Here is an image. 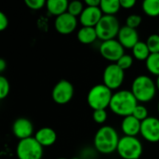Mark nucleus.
I'll return each instance as SVG.
<instances>
[{
  "mask_svg": "<svg viewBox=\"0 0 159 159\" xmlns=\"http://www.w3.org/2000/svg\"><path fill=\"white\" fill-rule=\"evenodd\" d=\"M141 125L142 122L131 115L123 117L121 122V130L124 133V136L137 137V135L141 133Z\"/></svg>",
  "mask_w": 159,
  "mask_h": 159,
  "instance_id": "obj_16",
  "label": "nucleus"
},
{
  "mask_svg": "<svg viewBox=\"0 0 159 159\" xmlns=\"http://www.w3.org/2000/svg\"><path fill=\"white\" fill-rule=\"evenodd\" d=\"M132 116L137 118L139 121L143 122V120H145L146 118L149 117V115H148V110L147 108L143 105V104H138L136 106V108L134 109L133 113H132Z\"/></svg>",
  "mask_w": 159,
  "mask_h": 159,
  "instance_id": "obj_26",
  "label": "nucleus"
},
{
  "mask_svg": "<svg viewBox=\"0 0 159 159\" xmlns=\"http://www.w3.org/2000/svg\"><path fill=\"white\" fill-rule=\"evenodd\" d=\"M100 8L103 15L115 16L121 8L119 0H101Z\"/></svg>",
  "mask_w": 159,
  "mask_h": 159,
  "instance_id": "obj_20",
  "label": "nucleus"
},
{
  "mask_svg": "<svg viewBox=\"0 0 159 159\" xmlns=\"http://www.w3.org/2000/svg\"><path fill=\"white\" fill-rule=\"evenodd\" d=\"M69 2L67 0H48L46 7L50 15L60 16L63 13H66L68 10Z\"/></svg>",
  "mask_w": 159,
  "mask_h": 159,
  "instance_id": "obj_18",
  "label": "nucleus"
},
{
  "mask_svg": "<svg viewBox=\"0 0 159 159\" xmlns=\"http://www.w3.org/2000/svg\"><path fill=\"white\" fill-rule=\"evenodd\" d=\"M150 50L146 45V42L139 41L132 48V56L137 61H145L150 56Z\"/></svg>",
  "mask_w": 159,
  "mask_h": 159,
  "instance_id": "obj_21",
  "label": "nucleus"
},
{
  "mask_svg": "<svg viewBox=\"0 0 159 159\" xmlns=\"http://www.w3.org/2000/svg\"><path fill=\"white\" fill-rule=\"evenodd\" d=\"M119 136L117 131L111 126L101 127L93 139L94 148L101 154L109 155L117 150Z\"/></svg>",
  "mask_w": 159,
  "mask_h": 159,
  "instance_id": "obj_1",
  "label": "nucleus"
},
{
  "mask_svg": "<svg viewBox=\"0 0 159 159\" xmlns=\"http://www.w3.org/2000/svg\"><path fill=\"white\" fill-rule=\"evenodd\" d=\"M143 11L151 18L159 16V0H144L142 4Z\"/></svg>",
  "mask_w": 159,
  "mask_h": 159,
  "instance_id": "obj_22",
  "label": "nucleus"
},
{
  "mask_svg": "<svg viewBox=\"0 0 159 159\" xmlns=\"http://www.w3.org/2000/svg\"><path fill=\"white\" fill-rule=\"evenodd\" d=\"M146 45L151 54L159 53V34H153L148 36Z\"/></svg>",
  "mask_w": 159,
  "mask_h": 159,
  "instance_id": "obj_25",
  "label": "nucleus"
},
{
  "mask_svg": "<svg viewBox=\"0 0 159 159\" xmlns=\"http://www.w3.org/2000/svg\"><path fill=\"white\" fill-rule=\"evenodd\" d=\"M133 61H134V58L133 56L129 55V54H124L119 61L116 62V64L124 71L129 70L132 65H133Z\"/></svg>",
  "mask_w": 159,
  "mask_h": 159,
  "instance_id": "obj_27",
  "label": "nucleus"
},
{
  "mask_svg": "<svg viewBox=\"0 0 159 159\" xmlns=\"http://www.w3.org/2000/svg\"><path fill=\"white\" fill-rule=\"evenodd\" d=\"M143 146L137 137L123 136L120 138L117 154L123 159H140L143 155Z\"/></svg>",
  "mask_w": 159,
  "mask_h": 159,
  "instance_id": "obj_5",
  "label": "nucleus"
},
{
  "mask_svg": "<svg viewBox=\"0 0 159 159\" xmlns=\"http://www.w3.org/2000/svg\"><path fill=\"white\" fill-rule=\"evenodd\" d=\"M156 84H157V90L159 91V76L157 77V81H156Z\"/></svg>",
  "mask_w": 159,
  "mask_h": 159,
  "instance_id": "obj_36",
  "label": "nucleus"
},
{
  "mask_svg": "<svg viewBox=\"0 0 159 159\" xmlns=\"http://www.w3.org/2000/svg\"><path fill=\"white\" fill-rule=\"evenodd\" d=\"M119 2H120L121 8L124 9H130L136 5L135 0H119Z\"/></svg>",
  "mask_w": 159,
  "mask_h": 159,
  "instance_id": "obj_33",
  "label": "nucleus"
},
{
  "mask_svg": "<svg viewBox=\"0 0 159 159\" xmlns=\"http://www.w3.org/2000/svg\"><path fill=\"white\" fill-rule=\"evenodd\" d=\"M145 67L147 71L157 77L159 76V53L150 54L148 59L145 61Z\"/></svg>",
  "mask_w": 159,
  "mask_h": 159,
  "instance_id": "obj_23",
  "label": "nucleus"
},
{
  "mask_svg": "<svg viewBox=\"0 0 159 159\" xmlns=\"http://www.w3.org/2000/svg\"><path fill=\"white\" fill-rule=\"evenodd\" d=\"M158 34H159V30H158Z\"/></svg>",
  "mask_w": 159,
  "mask_h": 159,
  "instance_id": "obj_40",
  "label": "nucleus"
},
{
  "mask_svg": "<svg viewBox=\"0 0 159 159\" xmlns=\"http://www.w3.org/2000/svg\"><path fill=\"white\" fill-rule=\"evenodd\" d=\"M130 91L140 102H151L157 94V88L156 82L146 75H141L134 78Z\"/></svg>",
  "mask_w": 159,
  "mask_h": 159,
  "instance_id": "obj_3",
  "label": "nucleus"
},
{
  "mask_svg": "<svg viewBox=\"0 0 159 159\" xmlns=\"http://www.w3.org/2000/svg\"><path fill=\"white\" fill-rule=\"evenodd\" d=\"M138 102L130 90L120 89L113 94L109 108L115 115L126 117L132 115Z\"/></svg>",
  "mask_w": 159,
  "mask_h": 159,
  "instance_id": "obj_2",
  "label": "nucleus"
},
{
  "mask_svg": "<svg viewBox=\"0 0 159 159\" xmlns=\"http://www.w3.org/2000/svg\"><path fill=\"white\" fill-rule=\"evenodd\" d=\"M85 7H86V6H85L84 2L79 1V0H74V1L69 2L67 12L76 18H79L80 15L82 14L83 10L85 9Z\"/></svg>",
  "mask_w": 159,
  "mask_h": 159,
  "instance_id": "obj_24",
  "label": "nucleus"
},
{
  "mask_svg": "<svg viewBox=\"0 0 159 159\" xmlns=\"http://www.w3.org/2000/svg\"><path fill=\"white\" fill-rule=\"evenodd\" d=\"M108 115L106 110H96L93 111L92 114V119L97 124H103L107 120Z\"/></svg>",
  "mask_w": 159,
  "mask_h": 159,
  "instance_id": "obj_30",
  "label": "nucleus"
},
{
  "mask_svg": "<svg viewBox=\"0 0 159 159\" xmlns=\"http://www.w3.org/2000/svg\"><path fill=\"white\" fill-rule=\"evenodd\" d=\"M7 68V62L4 59H0V72L3 73Z\"/></svg>",
  "mask_w": 159,
  "mask_h": 159,
  "instance_id": "obj_35",
  "label": "nucleus"
},
{
  "mask_svg": "<svg viewBox=\"0 0 159 159\" xmlns=\"http://www.w3.org/2000/svg\"><path fill=\"white\" fill-rule=\"evenodd\" d=\"M58 159H68V158H65V157H60V158Z\"/></svg>",
  "mask_w": 159,
  "mask_h": 159,
  "instance_id": "obj_38",
  "label": "nucleus"
},
{
  "mask_svg": "<svg viewBox=\"0 0 159 159\" xmlns=\"http://www.w3.org/2000/svg\"><path fill=\"white\" fill-rule=\"evenodd\" d=\"M16 155L18 159H42L44 149L34 137H31L18 143Z\"/></svg>",
  "mask_w": 159,
  "mask_h": 159,
  "instance_id": "obj_7",
  "label": "nucleus"
},
{
  "mask_svg": "<svg viewBox=\"0 0 159 159\" xmlns=\"http://www.w3.org/2000/svg\"><path fill=\"white\" fill-rule=\"evenodd\" d=\"M84 4L86 7H100L101 0H86Z\"/></svg>",
  "mask_w": 159,
  "mask_h": 159,
  "instance_id": "obj_34",
  "label": "nucleus"
},
{
  "mask_svg": "<svg viewBox=\"0 0 159 159\" xmlns=\"http://www.w3.org/2000/svg\"><path fill=\"white\" fill-rule=\"evenodd\" d=\"M103 14L100 7H86L78 18L79 22L85 27H96Z\"/></svg>",
  "mask_w": 159,
  "mask_h": 159,
  "instance_id": "obj_14",
  "label": "nucleus"
},
{
  "mask_svg": "<svg viewBox=\"0 0 159 159\" xmlns=\"http://www.w3.org/2000/svg\"><path fill=\"white\" fill-rule=\"evenodd\" d=\"M143 138L152 143H159V119L149 116L142 122L141 133Z\"/></svg>",
  "mask_w": 159,
  "mask_h": 159,
  "instance_id": "obj_11",
  "label": "nucleus"
},
{
  "mask_svg": "<svg viewBox=\"0 0 159 159\" xmlns=\"http://www.w3.org/2000/svg\"><path fill=\"white\" fill-rule=\"evenodd\" d=\"M34 137L43 147L51 146L57 141L56 131L52 128H49V127H43V128L39 129L34 133Z\"/></svg>",
  "mask_w": 159,
  "mask_h": 159,
  "instance_id": "obj_17",
  "label": "nucleus"
},
{
  "mask_svg": "<svg viewBox=\"0 0 159 159\" xmlns=\"http://www.w3.org/2000/svg\"><path fill=\"white\" fill-rule=\"evenodd\" d=\"M76 37L80 43L85 44V45H89V44H92L98 38V35H97L95 27L82 26L78 30Z\"/></svg>",
  "mask_w": 159,
  "mask_h": 159,
  "instance_id": "obj_19",
  "label": "nucleus"
},
{
  "mask_svg": "<svg viewBox=\"0 0 159 159\" xmlns=\"http://www.w3.org/2000/svg\"><path fill=\"white\" fill-rule=\"evenodd\" d=\"M73 159H80V158H77V157H75V158H73Z\"/></svg>",
  "mask_w": 159,
  "mask_h": 159,
  "instance_id": "obj_39",
  "label": "nucleus"
},
{
  "mask_svg": "<svg viewBox=\"0 0 159 159\" xmlns=\"http://www.w3.org/2000/svg\"><path fill=\"white\" fill-rule=\"evenodd\" d=\"M8 18L3 12H0V31H5L8 26Z\"/></svg>",
  "mask_w": 159,
  "mask_h": 159,
  "instance_id": "obj_32",
  "label": "nucleus"
},
{
  "mask_svg": "<svg viewBox=\"0 0 159 159\" xmlns=\"http://www.w3.org/2000/svg\"><path fill=\"white\" fill-rule=\"evenodd\" d=\"M113 94V90L104 84L95 85L89 89L87 95L88 104L93 111L106 110V108L110 106Z\"/></svg>",
  "mask_w": 159,
  "mask_h": 159,
  "instance_id": "obj_4",
  "label": "nucleus"
},
{
  "mask_svg": "<svg viewBox=\"0 0 159 159\" xmlns=\"http://www.w3.org/2000/svg\"><path fill=\"white\" fill-rule=\"evenodd\" d=\"M143 21V18L139 14H131L127 17L126 19V26L130 27L132 29H136L141 25Z\"/></svg>",
  "mask_w": 159,
  "mask_h": 159,
  "instance_id": "obj_28",
  "label": "nucleus"
},
{
  "mask_svg": "<svg viewBox=\"0 0 159 159\" xmlns=\"http://www.w3.org/2000/svg\"><path fill=\"white\" fill-rule=\"evenodd\" d=\"M78 19L66 12L56 17L54 21L55 30L61 34H70L77 27Z\"/></svg>",
  "mask_w": 159,
  "mask_h": 159,
  "instance_id": "obj_12",
  "label": "nucleus"
},
{
  "mask_svg": "<svg viewBox=\"0 0 159 159\" xmlns=\"http://www.w3.org/2000/svg\"><path fill=\"white\" fill-rule=\"evenodd\" d=\"M117 40L124 48L132 49L139 42V34L136 29H132L125 25L121 27L117 35Z\"/></svg>",
  "mask_w": 159,
  "mask_h": 159,
  "instance_id": "obj_15",
  "label": "nucleus"
},
{
  "mask_svg": "<svg viewBox=\"0 0 159 159\" xmlns=\"http://www.w3.org/2000/svg\"><path fill=\"white\" fill-rule=\"evenodd\" d=\"M98 39L103 41L116 39L121 29L120 22L116 16L103 15L95 27Z\"/></svg>",
  "mask_w": 159,
  "mask_h": 159,
  "instance_id": "obj_6",
  "label": "nucleus"
},
{
  "mask_svg": "<svg viewBox=\"0 0 159 159\" xmlns=\"http://www.w3.org/2000/svg\"><path fill=\"white\" fill-rule=\"evenodd\" d=\"M157 110H158V114H159V102H158V104H157Z\"/></svg>",
  "mask_w": 159,
  "mask_h": 159,
  "instance_id": "obj_37",
  "label": "nucleus"
},
{
  "mask_svg": "<svg viewBox=\"0 0 159 159\" xmlns=\"http://www.w3.org/2000/svg\"><path fill=\"white\" fill-rule=\"evenodd\" d=\"M125 79V71L122 70L116 63L108 64L102 74V84L111 90L118 89Z\"/></svg>",
  "mask_w": 159,
  "mask_h": 159,
  "instance_id": "obj_8",
  "label": "nucleus"
},
{
  "mask_svg": "<svg viewBox=\"0 0 159 159\" xmlns=\"http://www.w3.org/2000/svg\"><path fill=\"white\" fill-rule=\"evenodd\" d=\"M99 50L102 58L111 63H116L125 54V48L117 39H111L102 42Z\"/></svg>",
  "mask_w": 159,
  "mask_h": 159,
  "instance_id": "obj_10",
  "label": "nucleus"
},
{
  "mask_svg": "<svg viewBox=\"0 0 159 159\" xmlns=\"http://www.w3.org/2000/svg\"><path fill=\"white\" fill-rule=\"evenodd\" d=\"M12 133L20 141L31 138L34 134L33 123L26 117H19L12 124Z\"/></svg>",
  "mask_w": 159,
  "mask_h": 159,
  "instance_id": "obj_13",
  "label": "nucleus"
},
{
  "mask_svg": "<svg viewBox=\"0 0 159 159\" xmlns=\"http://www.w3.org/2000/svg\"><path fill=\"white\" fill-rule=\"evenodd\" d=\"M10 91V85L7 77L0 76V99L4 100L6 99Z\"/></svg>",
  "mask_w": 159,
  "mask_h": 159,
  "instance_id": "obj_29",
  "label": "nucleus"
},
{
  "mask_svg": "<svg viewBox=\"0 0 159 159\" xmlns=\"http://www.w3.org/2000/svg\"><path fill=\"white\" fill-rule=\"evenodd\" d=\"M75 88L73 84L65 79H61L54 86L51 97L54 102L60 105L67 104L74 97Z\"/></svg>",
  "mask_w": 159,
  "mask_h": 159,
  "instance_id": "obj_9",
  "label": "nucleus"
},
{
  "mask_svg": "<svg viewBox=\"0 0 159 159\" xmlns=\"http://www.w3.org/2000/svg\"><path fill=\"white\" fill-rule=\"evenodd\" d=\"M47 2L45 0H25V5L32 10L42 9L46 6Z\"/></svg>",
  "mask_w": 159,
  "mask_h": 159,
  "instance_id": "obj_31",
  "label": "nucleus"
}]
</instances>
